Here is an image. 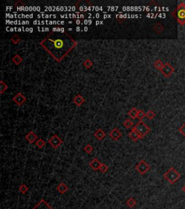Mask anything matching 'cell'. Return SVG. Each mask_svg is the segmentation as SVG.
<instances>
[{"label":"cell","instance_id":"cell-23","mask_svg":"<svg viewBox=\"0 0 185 209\" xmlns=\"http://www.w3.org/2000/svg\"><path fill=\"white\" fill-rule=\"evenodd\" d=\"M8 90V86L4 83V81H1L0 82V90H1V94H3L6 90Z\"/></svg>","mask_w":185,"mask_h":209},{"label":"cell","instance_id":"cell-12","mask_svg":"<svg viewBox=\"0 0 185 209\" xmlns=\"http://www.w3.org/2000/svg\"><path fill=\"white\" fill-rule=\"evenodd\" d=\"M101 166V163L98 158H94L91 162L89 163V166H90L93 171H98L100 169Z\"/></svg>","mask_w":185,"mask_h":209},{"label":"cell","instance_id":"cell-24","mask_svg":"<svg viewBox=\"0 0 185 209\" xmlns=\"http://www.w3.org/2000/svg\"><path fill=\"white\" fill-rule=\"evenodd\" d=\"M36 145L38 148L41 149L46 145V142L44 141L41 139H38L36 141Z\"/></svg>","mask_w":185,"mask_h":209},{"label":"cell","instance_id":"cell-20","mask_svg":"<svg viewBox=\"0 0 185 209\" xmlns=\"http://www.w3.org/2000/svg\"><path fill=\"white\" fill-rule=\"evenodd\" d=\"M126 203H127V206H129L130 208H134L135 205H137V201L135 200V198H130L129 199L127 200Z\"/></svg>","mask_w":185,"mask_h":209},{"label":"cell","instance_id":"cell-8","mask_svg":"<svg viewBox=\"0 0 185 209\" xmlns=\"http://www.w3.org/2000/svg\"><path fill=\"white\" fill-rule=\"evenodd\" d=\"M26 100H27L26 97H25V96L21 93V92H18V93L15 96H14L13 98V102H14L18 106H20L22 105V104H23L25 102H26Z\"/></svg>","mask_w":185,"mask_h":209},{"label":"cell","instance_id":"cell-3","mask_svg":"<svg viewBox=\"0 0 185 209\" xmlns=\"http://www.w3.org/2000/svg\"><path fill=\"white\" fill-rule=\"evenodd\" d=\"M174 17L181 25H185V3L181 1L174 11Z\"/></svg>","mask_w":185,"mask_h":209},{"label":"cell","instance_id":"cell-16","mask_svg":"<svg viewBox=\"0 0 185 209\" xmlns=\"http://www.w3.org/2000/svg\"><path fill=\"white\" fill-rule=\"evenodd\" d=\"M94 137L98 140H102L103 139L106 137V133L101 129V128H98L94 133Z\"/></svg>","mask_w":185,"mask_h":209},{"label":"cell","instance_id":"cell-32","mask_svg":"<svg viewBox=\"0 0 185 209\" xmlns=\"http://www.w3.org/2000/svg\"><path fill=\"white\" fill-rule=\"evenodd\" d=\"M179 131L181 135H183L185 137V122L182 124V126L179 128Z\"/></svg>","mask_w":185,"mask_h":209},{"label":"cell","instance_id":"cell-27","mask_svg":"<svg viewBox=\"0 0 185 209\" xmlns=\"http://www.w3.org/2000/svg\"><path fill=\"white\" fill-rule=\"evenodd\" d=\"M145 116H146V117L148 118L149 120H152V119H153L154 118H155V113L153 112V110H148V112L145 113Z\"/></svg>","mask_w":185,"mask_h":209},{"label":"cell","instance_id":"cell-5","mask_svg":"<svg viewBox=\"0 0 185 209\" xmlns=\"http://www.w3.org/2000/svg\"><path fill=\"white\" fill-rule=\"evenodd\" d=\"M135 169H136V171H138L140 175H144L145 173H147L150 170V166H149L148 163H146V161H145L144 160H142L137 164Z\"/></svg>","mask_w":185,"mask_h":209},{"label":"cell","instance_id":"cell-22","mask_svg":"<svg viewBox=\"0 0 185 209\" xmlns=\"http://www.w3.org/2000/svg\"><path fill=\"white\" fill-rule=\"evenodd\" d=\"M28 187H27L26 184H20V187H19V191L22 193V194H25V193L28 192Z\"/></svg>","mask_w":185,"mask_h":209},{"label":"cell","instance_id":"cell-10","mask_svg":"<svg viewBox=\"0 0 185 209\" xmlns=\"http://www.w3.org/2000/svg\"><path fill=\"white\" fill-rule=\"evenodd\" d=\"M122 136L121 133L119 131V130L117 128H114L111 130V131L109 134V137L112 139V140H115V141H117L119 140V139Z\"/></svg>","mask_w":185,"mask_h":209},{"label":"cell","instance_id":"cell-26","mask_svg":"<svg viewBox=\"0 0 185 209\" xmlns=\"http://www.w3.org/2000/svg\"><path fill=\"white\" fill-rule=\"evenodd\" d=\"M83 66L85 67V68H86L87 69H89V68H90L92 66V63L90 59L85 60L83 62Z\"/></svg>","mask_w":185,"mask_h":209},{"label":"cell","instance_id":"cell-31","mask_svg":"<svg viewBox=\"0 0 185 209\" xmlns=\"http://www.w3.org/2000/svg\"><path fill=\"white\" fill-rule=\"evenodd\" d=\"M103 174H105L106 172H107V171L109 170V166L107 165H106L105 163H101V166L100 169H99Z\"/></svg>","mask_w":185,"mask_h":209},{"label":"cell","instance_id":"cell-7","mask_svg":"<svg viewBox=\"0 0 185 209\" xmlns=\"http://www.w3.org/2000/svg\"><path fill=\"white\" fill-rule=\"evenodd\" d=\"M49 143L54 149H57L63 143V141L57 135L54 134L49 140Z\"/></svg>","mask_w":185,"mask_h":209},{"label":"cell","instance_id":"cell-2","mask_svg":"<svg viewBox=\"0 0 185 209\" xmlns=\"http://www.w3.org/2000/svg\"><path fill=\"white\" fill-rule=\"evenodd\" d=\"M181 174L177 171L174 167H171L165 174H164V178L169 181L171 184H174L181 178Z\"/></svg>","mask_w":185,"mask_h":209},{"label":"cell","instance_id":"cell-30","mask_svg":"<svg viewBox=\"0 0 185 209\" xmlns=\"http://www.w3.org/2000/svg\"><path fill=\"white\" fill-rule=\"evenodd\" d=\"M144 117H145V113L143 112L142 110H138V116H137V119H138L140 121H142Z\"/></svg>","mask_w":185,"mask_h":209},{"label":"cell","instance_id":"cell-19","mask_svg":"<svg viewBox=\"0 0 185 209\" xmlns=\"http://www.w3.org/2000/svg\"><path fill=\"white\" fill-rule=\"evenodd\" d=\"M12 60H13V62L14 63L15 65L18 66V65H20V63H22V61H23V58H22V57L20 55V54H16L15 56H13V58H12Z\"/></svg>","mask_w":185,"mask_h":209},{"label":"cell","instance_id":"cell-29","mask_svg":"<svg viewBox=\"0 0 185 209\" xmlns=\"http://www.w3.org/2000/svg\"><path fill=\"white\" fill-rule=\"evenodd\" d=\"M20 40H21V39H20V37H19L18 35H14L11 38L12 42H13L14 44H18V43L20 42Z\"/></svg>","mask_w":185,"mask_h":209},{"label":"cell","instance_id":"cell-13","mask_svg":"<svg viewBox=\"0 0 185 209\" xmlns=\"http://www.w3.org/2000/svg\"><path fill=\"white\" fill-rule=\"evenodd\" d=\"M85 102V98H84V97L81 95H76L74 97V99H73V102H74V103L76 104L78 107L81 106L82 104H83Z\"/></svg>","mask_w":185,"mask_h":209},{"label":"cell","instance_id":"cell-11","mask_svg":"<svg viewBox=\"0 0 185 209\" xmlns=\"http://www.w3.org/2000/svg\"><path fill=\"white\" fill-rule=\"evenodd\" d=\"M25 139H26L27 141H28L29 143L33 144L36 143V141L38 140V136L33 132V131H30V132L26 134V136H25Z\"/></svg>","mask_w":185,"mask_h":209},{"label":"cell","instance_id":"cell-6","mask_svg":"<svg viewBox=\"0 0 185 209\" xmlns=\"http://www.w3.org/2000/svg\"><path fill=\"white\" fill-rule=\"evenodd\" d=\"M174 71H175V69H174V67L171 66L170 63H164V66H163V68L160 71L161 72L162 74L164 76L168 78V77L171 76V75L174 73Z\"/></svg>","mask_w":185,"mask_h":209},{"label":"cell","instance_id":"cell-21","mask_svg":"<svg viewBox=\"0 0 185 209\" xmlns=\"http://www.w3.org/2000/svg\"><path fill=\"white\" fill-rule=\"evenodd\" d=\"M164 63H163L161 60H157L154 63V67H155L156 69L159 70V71L161 70V68H163V66H164Z\"/></svg>","mask_w":185,"mask_h":209},{"label":"cell","instance_id":"cell-4","mask_svg":"<svg viewBox=\"0 0 185 209\" xmlns=\"http://www.w3.org/2000/svg\"><path fill=\"white\" fill-rule=\"evenodd\" d=\"M133 128L138 132L140 139L145 137L150 131V128L147 126L143 121H140L135 125Z\"/></svg>","mask_w":185,"mask_h":209},{"label":"cell","instance_id":"cell-33","mask_svg":"<svg viewBox=\"0 0 185 209\" xmlns=\"http://www.w3.org/2000/svg\"><path fill=\"white\" fill-rule=\"evenodd\" d=\"M182 191L185 193V184H184V186L182 187Z\"/></svg>","mask_w":185,"mask_h":209},{"label":"cell","instance_id":"cell-9","mask_svg":"<svg viewBox=\"0 0 185 209\" xmlns=\"http://www.w3.org/2000/svg\"><path fill=\"white\" fill-rule=\"evenodd\" d=\"M32 209H53L44 199H41Z\"/></svg>","mask_w":185,"mask_h":209},{"label":"cell","instance_id":"cell-17","mask_svg":"<svg viewBox=\"0 0 185 209\" xmlns=\"http://www.w3.org/2000/svg\"><path fill=\"white\" fill-rule=\"evenodd\" d=\"M129 137L133 142H137L139 140V139H140V136H139L138 132H137V131H135V130L133 128H132V130L130 131V132L129 133Z\"/></svg>","mask_w":185,"mask_h":209},{"label":"cell","instance_id":"cell-18","mask_svg":"<svg viewBox=\"0 0 185 209\" xmlns=\"http://www.w3.org/2000/svg\"><path fill=\"white\" fill-rule=\"evenodd\" d=\"M138 110L135 108V107H133V108H132L129 112H128V115H129V116H130V118H131L132 119L134 120L137 119V116H138Z\"/></svg>","mask_w":185,"mask_h":209},{"label":"cell","instance_id":"cell-14","mask_svg":"<svg viewBox=\"0 0 185 209\" xmlns=\"http://www.w3.org/2000/svg\"><path fill=\"white\" fill-rule=\"evenodd\" d=\"M153 31L157 34H161L164 31V26L162 25L161 23L160 22H157L153 25Z\"/></svg>","mask_w":185,"mask_h":209},{"label":"cell","instance_id":"cell-15","mask_svg":"<svg viewBox=\"0 0 185 209\" xmlns=\"http://www.w3.org/2000/svg\"><path fill=\"white\" fill-rule=\"evenodd\" d=\"M69 190L67 185L66 184H64V182H61L56 187V190L58 191V193H59L60 194H64L65 193L67 192V190Z\"/></svg>","mask_w":185,"mask_h":209},{"label":"cell","instance_id":"cell-28","mask_svg":"<svg viewBox=\"0 0 185 209\" xmlns=\"http://www.w3.org/2000/svg\"><path fill=\"white\" fill-rule=\"evenodd\" d=\"M123 125H124L127 128H130L131 127H132L133 122L130 119H127L125 120V121L124 122V124H123Z\"/></svg>","mask_w":185,"mask_h":209},{"label":"cell","instance_id":"cell-1","mask_svg":"<svg viewBox=\"0 0 185 209\" xmlns=\"http://www.w3.org/2000/svg\"><path fill=\"white\" fill-rule=\"evenodd\" d=\"M77 44L76 41L66 32L51 33L40 42V45L58 63H60Z\"/></svg>","mask_w":185,"mask_h":209},{"label":"cell","instance_id":"cell-25","mask_svg":"<svg viewBox=\"0 0 185 209\" xmlns=\"http://www.w3.org/2000/svg\"><path fill=\"white\" fill-rule=\"evenodd\" d=\"M84 150H85V152H86L87 154L90 155V154L92 153V150H93V148H92V147L91 146V145H90V144H88V145H85V146L84 147Z\"/></svg>","mask_w":185,"mask_h":209}]
</instances>
